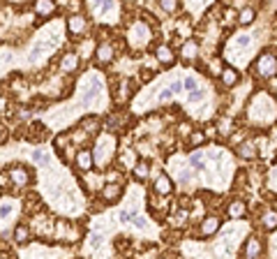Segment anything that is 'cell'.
I'll use <instances>...</instances> for the list:
<instances>
[{"mask_svg": "<svg viewBox=\"0 0 277 259\" xmlns=\"http://www.w3.org/2000/svg\"><path fill=\"white\" fill-rule=\"evenodd\" d=\"M243 254H245V259H261V254H263L261 238H259V236H249V238L245 240Z\"/></svg>", "mask_w": 277, "mask_h": 259, "instance_id": "cell-11", "label": "cell"}, {"mask_svg": "<svg viewBox=\"0 0 277 259\" xmlns=\"http://www.w3.org/2000/svg\"><path fill=\"white\" fill-rule=\"evenodd\" d=\"M65 143H67V137H65V134H58V137H55V141H53V148H55V151H60Z\"/></svg>", "mask_w": 277, "mask_h": 259, "instance_id": "cell-32", "label": "cell"}, {"mask_svg": "<svg viewBox=\"0 0 277 259\" xmlns=\"http://www.w3.org/2000/svg\"><path fill=\"white\" fill-rule=\"evenodd\" d=\"M88 12H92L100 21H104L109 14L118 12V5L115 3H95V0H92V3H88Z\"/></svg>", "mask_w": 277, "mask_h": 259, "instance_id": "cell-13", "label": "cell"}, {"mask_svg": "<svg viewBox=\"0 0 277 259\" xmlns=\"http://www.w3.org/2000/svg\"><path fill=\"white\" fill-rule=\"evenodd\" d=\"M199 55V44L194 40H185L183 46H180V58L183 60H196Z\"/></svg>", "mask_w": 277, "mask_h": 259, "instance_id": "cell-22", "label": "cell"}, {"mask_svg": "<svg viewBox=\"0 0 277 259\" xmlns=\"http://www.w3.org/2000/svg\"><path fill=\"white\" fill-rule=\"evenodd\" d=\"M235 155L243 157V160H256L259 157V148H256V141L254 139H245L235 146Z\"/></svg>", "mask_w": 277, "mask_h": 259, "instance_id": "cell-12", "label": "cell"}, {"mask_svg": "<svg viewBox=\"0 0 277 259\" xmlns=\"http://www.w3.org/2000/svg\"><path fill=\"white\" fill-rule=\"evenodd\" d=\"M155 60L160 65H164V67H171V65L175 63V51L171 49L169 44H157L155 46Z\"/></svg>", "mask_w": 277, "mask_h": 259, "instance_id": "cell-14", "label": "cell"}, {"mask_svg": "<svg viewBox=\"0 0 277 259\" xmlns=\"http://www.w3.org/2000/svg\"><path fill=\"white\" fill-rule=\"evenodd\" d=\"M148 174H150V162H148L146 157H138V160L134 162V166H132V176L136 180H146Z\"/></svg>", "mask_w": 277, "mask_h": 259, "instance_id": "cell-21", "label": "cell"}, {"mask_svg": "<svg viewBox=\"0 0 277 259\" xmlns=\"http://www.w3.org/2000/svg\"><path fill=\"white\" fill-rule=\"evenodd\" d=\"M220 81H222V86H226V88H235L240 83V72L235 67H231V65H226L220 72Z\"/></svg>", "mask_w": 277, "mask_h": 259, "instance_id": "cell-17", "label": "cell"}, {"mask_svg": "<svg viewBox=\"0 0 277 259\" xmlns=\"http://www.w3.org/2000/svg\"><path fill=\"white\" fill-rule=\"evenodd\" d=\"M224 23H238V12L233 7H224Z\"/></svg>", "mask_w": 277, "mask_h": 259, "instance_id": "cell-30", "label": "cell"}, {"mask_svg": "<svg viewBox=\"0 0 277 259\" xmlns=\"http://www.w3.org/2000/svg\"><path fill=\"white\" fill-rule=\"evenodd\" d=\"M0 259H7V257H0Z\"/></svg>", "mask_w": 277, "mask_h": 259, "instance_id": "cell-35", "label": "cell"}, {"mask_svg": "<svg viewBox=\"0 0 277 259\" xmlns=\"http://www.w3.org/2000/svg\"><path fill=\"white\" fill-rule=\"evenodd\" d=\"M32 9H35L37 16H53L58 12V3H53V0H37L32 5Z\"/></svg>", "mask_w": 277, "mask_h": 259, "instance_id": "cell-18", "label": "cell"}, {"mask_svg": "<svg viewBox=\"0 0 277 259\" xmlns=\"http://www.w3.org/2000/svg\"><path fill=\"white\" fill-rule=\"evenodd\" d=\"M187 143L194 148V151H196V148H201L203 143H206V132H203V130H192V132H189V137H187Z\"/></svg>", "mask_w": 277, "mask_h": 259, "instance_id": "cell-25", "label": "cell"}, {"mask_svg": "<svg viewBox=\"0 0 277 259\" xmlns=\"http://www.w3.org/2000/svg\"><path fill=\"white\" fill-rule=\"evenodd\" d=\"M7 176H9V183L14 185L16 190H23V188H28V183L32 180V174L26 169V166H9L7 169Z\"/></svg>", "mask_w": 277, "mask_h": 259, "instance_id": "cell-5", "label": "cell"}, {"mask_svg": "<svg viewBox=\"0 0 277 259\" xmlns=\"http://www.w3.org/2000/svg\"><path fill=\"white\" fill-rule=\"evenodd\" d=\"M226 215H229L231 220H243V217L247 215V203H245L243 199H231V201L226 203Z\"/></svg>", "mask_w": 277, "mask_h": 259, "instance_id": "cell-16", "label": "cell"}, {"mask_svg": "<svg viewBox=\"0 0 277 259\" xmlns=\"http://www.w3.org/2000/svg\"><path fill=\"white\" fill-rule=\"evenodd\" d=\"M14 211V199H0V222L7 220Z\"/></svg>", "mask_w": 277, "mask_h": 259, "instance_id": "cell-26", "label": "cell"}, {"mask_svg": "<svg viewBox=\"0 0 277 259\" xmlns=\"http://www.w3.org/2000/svg\"><path fill=\"white\" fill-rule=\"evenodd\" d=\"M74 166L83 174H90L92 166H95V160H92V151L90 148H78L76 155H74Z\"/></svg>", "mask_w": 277, "mask_h": 259, "instance_id": "cell-7", "label": "cell"}, {"mask_svg": "<svg viewBox=\"0 0 277 259\" xmlns=\"http://www.w3.org/2000/svg\"><path fill=\"white\" fill-rule=\"evenodd\" d=\"M261 227L266 231H275L277 229V208H266V211H263Z\"/></svg>", "mask_w": 277, "mask_h": 259, "instance_id": "cell-23", "label": "cell"}, {"mask_svg": "<svg viewBox=\"0 0 277 259\" xmlns=\"http://www.w3.org/2000/svg\"><path fill=\"white\" fill-rule=\"evenodd\" d=\"M266 188L270 190V192L277 194V164L272 166L270 171H268V176H266Z\"/></svg>", "mask_w": 277, "mask_h": 259, "instance_id": "cell-28", "label": "cell"}, {"mask_svg": "<svg viewBox=\"0 0 277 259\" xmlns=\"http://www.w3.org/2000/svg\"><path fill=\"white\" fill-rule=\"evenodd\" d=\"M78 53H74V51H67V53L63 55V58H60V69H63L65 74H72L74 69L78 67Z\"/></svg>", "mask_w": 277, "mask_h": 259, "instance_id": "cell-20", "label": "cell"}, {"mask_svg": "<svg viewBox=\"0 0 277 259\" xmlns=\"http://www.w3.org/2000/svg\"><path fill=\"white\" fill-rule=\"evenodd\" d=\"M256 21V7L252 5H243L238 9V26H252Z\"/></svg>", "mask_w": 277, "mask_h": 259, "instance_id": "cell-19", "label": "cell"}, {"mask_svg": "<svg viewBox=\"0 0 277 259\" xmlns=\"http://www.w3.org/2000/svg\"><path fill=\"white\" fill-rule=\"evenodd\" d=\"M254 74H256V79H266V81H272L277 77V53L275 51L259 53V58L254 60Z\"/></svg>", "mask_w": 277, "mask_h": 259, "instance_id": "cell-2", "label": "cell"}, {"mask_svg": "<svg viewBox=\"0 0 277 259\" xmlns=\"http://www.w3.org/2000/svg\"><path fill=\"white\" fill-rule=\"evenodd\" d=\"M86 26H88V18L83 16V12H78V14H69L67 21H65V28H67L69 35H81V32L86 30Z\"/></svg>", "mask_w": 277, "mask_h": 259, "instance_id": "cell-10", "label": "cell"}, {"mask_svg": "<svg viewBox=\"0 0 277 259\" xmlns=\"http://www.w3.org/2000/svg\"><path fill=\"white\" fill-rule=\"evenodd\" d=\"M150 40H152V30L146 21L132 23V28H129V32H127V44L132 46V49H146V46L150 44Z\"/></svg>", "mask_w": 277, "mask_h": 259, "instance_id": "cell-4", "label": "cell"}, {"mask_svg": "<svg viewBox=\"0 0 277 259\" xmlns=\"http://www.w3.org/2000/svg\"><path fill=\"white\" fill-rule=\"evenodd\" d=\"M173 192V180H171L169 174H157L155 183H152V194L157 197H169Z\"/></svg>", "mask_w": 277, "mask_h": 259, "instance_id": "cell-9", "label": "cell"}, {"mask_svg": "<svg viewBox=\"0 0 277 259\" xmlns=\"http://www.w3.org/2000/svg\"><path fill=\"white\" fill-rule=\"evenodd\" d=\"M120 197H123V185H120V183H115V180H109V183L102 185L100 199H102L104 203H115Z\"/></svg>", "mask_w": 277, "mask_h": 259, "instance_id": "cell-6", "label": "cell"}, {"mask_svg": "<svg viewBox=\"0 0 277 259\" xmlns=\"http://www.w3.org/2000/svg\"><path fill=\"white\" fill-rule=\"evenodd\" d=\"M5 139H7V130H5V125L0 123V143H3Z\"/></svg>", "mask_w": 277, "mask_h": 259, "instance_id": "cell-33", "label": "cell"}, {"mask_svg": "<svg viewBox=\"0 0 277 259\" xmlns=\"http://www.w3.org/2000/svg\"><path fill=\"white\" fill-rule=\"evenodd\" d=\"M95 58H97V63H100V65L113 63V58H115V46L111 44V42H102V44L95 49Z\"/></svg>", "mask_w": 277, "mask_h": 259, "instance_id": "cell-15", "label": "cell"}, {"mask_svg": "<svg viewBox=\"0 0 277 259\" xmlns=\"http://www.w3.org/2000/svg\"><path fill=\"white\" fill-rule=\"evenodd\" d=\"M203 100H206V92H203V90H194V92H189V102H192V104H201Z\"/></svg>", "mask_w": 277, "mask_h": 259, "instance_id": "cell-31", "label": "cell"}, {"mask_svg": "<svg viewBox=\"0 0 277 259\" xmlns=\"http://www.w3.org/2000/svg\"><path fill=\"white\" fill-rule=\"evenodd\" d=\"M272 90H275V97H277V86H272Z\"/></svg>", "mask_w": 277, "mask_h": 259, "instance_id": "cell-34", "label": "cell"}, {"mask_svg": "<svg viewBox=\"0 0 277 259\" xmlns=\"http://www.w3.org/2000/svg\"><path fill=\"white\" fill-rule=\"evenodd\" d=\"M183 90H187V92L199 90V79L194 74H185L183 77Z\"/></svg>", "mask_w": 277, "mask_h": 259, "instance_id": "cell-27", "label": "cell"}, {"mask_svg": "<svg viewBox=\"0 0 277 259\" xmlns=\"http://www.w3.org/2000/svg\"><path fill=\"white\" fill-rule=\"evenodd\" d=\"M160 259H164V257H160Z\"/></svg>", "mask_w": 277, "mask_h": 259, "instance_id": "cell-36", "label": "cell"}, {"mask_svg": "<svg viewBox=\"0 0 277 259\" xmlns=\"http://www.w3.org/2000/svg\"><path fill=\"white\" fill-rule=\"evenodd\" d=\"M222 227V220L220 215H206L201 222H199V236L201 238H210L212 234H217Z\"/></svg>", "mask_w": 277, "mask_h": 259, "instance_id": "cell-8", "label": "cell"}, {"mask_svg": "<svg viewBox=\"0 0 277 259\" xmlns=\"http://www.w3.org/2000/svg\"><path fill=\"white\" fill-rule=\"evenodd\" d=\"M30 234H32L30 225H16L14 227V243H18V245L28 243V240H30Z\"/></svg>", "mask_w": 277, "mask_h": 259, "instance_id": "cell-24", "label": "cell"}, {"mask_svg": "<svg viewBox=\"0 0 277 259\" xmlns=\"http://www.w3.org/2000/svg\"><path fill=\"white\" fill-rule=\"evenodd\" d=\"M113 155H115V139L111 137V134H102V137L97 139L95 148H92V160H95V164H100V166L109 164Z\"/></svg>", "mask_w": 277, "mask_h": 259, "instance_id": "cell-3", "label": "cell"}, {"mask_svg": "<svg viewBox=\"0 0 277 259\" xmlns=\"http://www.w3.org/2000/svg\"><path fill=\"white\" fill-rule=\"evenodd\" d=\"M160 9L162 12H166V14H178L180 12V3H175V0H162Z\"/></svg>", "mask_w": 277, "mask_h": 259, "instance_id": "cell-29", "label": "cell"}, {"mask_svg": "<svg viewBox=\"0 0 277 259\" xmlns=\"http://www.w3.org/2000/svg\"><path fill=\"white\" fill-rule=\"evenodd\" d=\"M247 120L252 125H256V127H266V125L275 123L277 120V102L272 100L266 90H259L247 104Z\"/></svg>", "mask_w": 277, "mask_h": 259, "instance_id": "cell-1", "label": "cell"}]
</instances>
